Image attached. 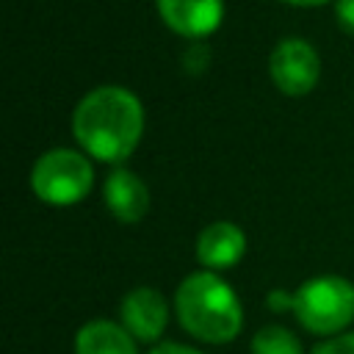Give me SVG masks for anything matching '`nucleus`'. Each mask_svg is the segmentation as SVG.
I'll list each match as a JSON object with an SVG mask.
<instances>
[{
	"instance_id": "f257e3e1",
	"label": "nucleus",
	"mask_w": 354,
	"mask_h": 354,
	"mask_svg": "<svg viewBox=\"0 0 354 354\" xmlns=\"http://www.w3.org/2000/svg\"><path fill=\"white\" fill-rule=\"evenodd\" d=\"M72 136L88 158L119 166L144 136V105L124 86H97L75 105Z\"/></svg>"
},
{
	"instance_id": "f03ea898",
	"label": "nucleus",
	"mask_w": 354,
	"mask_h": 354,
	"mask_svg": "<svg viewBox=\"0 0 354 354\" xmlns=\"http://www.w3.org/2000/svg\"><path fill=\"white\" fill-rule=\"evenodd\" d=\"M174 313L180 326L213 346L232 343L243 326V307L227 279L216 271H194L174 290Z\"/></svg>"
},
{
	"instance_id": "7ed1b4c3",
	"label": "nucleus",
	"mask_w": 354,
	"mask_h": 354,
	"mask_svg": "<svg viewBox=\"0 0 354 354\" xmlns=\"http://www.w3.org/2000/svg\"><path fill=\"white\" fill-rule=\"evenodd\" d=\"M290 313L307 332L335 337L354 321V285L340 274L310 277L293 290Z\"/></svg>"
},
{
	"instance_id": "20e7f679",
	"label": "nucleus",
	"mask_w": 354,
	"mask_h": 354,
	"mask_svg": "<svg viewBox=\"0 0 354 354\" xmlns=\"http://www.w3.org/2000/svg\"><path fill=\"white\" fill-rule=\"evenodd\" d=\"M94 185V166L86 152L55 147L36 158L30 169V188L36 199L53 207H69L88 196Z\"/></svg>"
},
{
	"instance_id": "39448f33",
	"label": "nucleus",
	"mask_w": 354,
	"mask_h": 354,
	"mask_svg": "<svg viewBox=\"0 0 354 354\" xmlns=\"http://www.w3.org/2000/svg\"><path fill=\"white\" fill-rule=\"evenodd\" d=\"M268 77L277 86V91L285 97L310 94L321 77L318 50L299 36L279 39L268 55Z\"/></svg>"
},
{
	"instance_id": "423d86ee",
	"label": "nucleus",
	"mask_w": 354,
	"mask_h": 354,
	"mask_svg": "<svg viewBox=\"0 0 354 354\" xmlns=\"http://www.w3.org/2000/svg\"><path fill=\"white\" fill-rule=\"evenodd\" d=\"M122 326L138 340V343H155L169 324V304L160 290L155 288H133L124 293L119 304Z\"/></svg>"
},
{
	"instance_id": "0eeeda50",
	"label": "nucleus",
	"mask_w": 354,
	"mask_h": 354,
	"mask_svg": "<svg viewBox=\"0 0 354 354\" xmlns=\"http://www.w3.org/2000/svg\"><path fill=\"white\" fill-rule=\"evenodd\" d=\"M163 25L185 39H205L216 33L224 19V0H155Z\"/></svg>"
},
{
	"instance_id": "6e6552de",
	"label": "nucleus",
	"mask_w": 354,
	"mask_h": 354,
	"mask_svg": "<svg viewBox=\"0 0 354 354\" xmlns=\"http://www.w3.org/2000/svg\"><path fill=\"white\" fill-rule=\"evenodd\" d=\"M102 202H105L108 213L116 221L136 224L149 210V188H147V183L133 169H127L124 163H119V166H111V171L105 174Z\"/></svg>"
},
{
	"instance_id": "1a4fd4ad",
	"label": "nucleus",
	"mask_w": 354,
	"mask_h": 354,
	"mask_svg": "<svg viewBox=\"0 0 354 354\" xmlns=\"http://www.w3.org/2000/svg\"><path fill=\"white\" fill-rule=\"evenodd\" d=\"M196 260L205 271H227L246 254V235L235 221H213L196 235Z\"/></svg>"
},
{
	"instance_id": "9d476101",
	"label": "nucleus",
	"mask_w": 354,
	"mask_h": 354,
	"mask_svg": "<svg viewBox=\"0 0 354 354\" xmlns=\"http://www.w3.org/2000/svg\"><path fill=\"white\" fill-rule=\"evenodd\" d=\"M75 354H138L136 337L116 321L94 318L75 335Z\"/></svg>"
},
{
	"instance_id": "9b49d317",
	"label": "nucleus",
	"mask_w": 354,
	"mask_h": 354,
	"mask_svg": "<svg viewBox=\"0 0 354 354\" xmlns=\"http://www.w3.org/2000/svg\"><path fill=\"white\" fill-rule=\"evenodd\" d=\"M252 354H304V346L288 326L266 324L252 337Z\"/></svg>"
},
{
	"instance_id": "f8f14e48",
	"label": "nucleus",
	"mask_w": 354,
	"mask_h": 354,
	"mask_svg": "<svg viewBox=\"0 0 354 354\" xmlns=\"http://www.w3.org/2000/svg\"><path fill=\"white\" fill-rule=\"evenodd\" d=\"M310 354H354V332H340L335 337H326L324 343L313 346Z\"/></svg>"
},
{
	"instance_id": "ddd939ff",
	"label": "nucleus",
	"mask_w": 354,
	"mask_h": 354,
	"mask_svg": "<svg viewBox=\"0 0 354 354\" xmlns=\"http://www.w3.org/2000/svg\"><path fill=\"white\" fill-rule=\"evenodd\" d=\"M335 19L343 33L354 36V0H335Z\"/></svg>"
},
{
	"instance_id": "4468645a",
	"label": "nucleus",
	"mask_w": 354,
	"mask_h": 354,
	"mask_svg": "<svg viewBox=\"0 0 354 354\" xmlns=\"http://www.w3.org/2000/svg\"><path fill=\"white\" fill-rule=\"evenodd\" d=\"M266 304L274 313H288V310H293V293H288V290H271L268 299H266Z\"/></svg>"
},
{
	"instance_id": "2eb2a0df",
	"label": "nucleus",
	"mask_w": 354,
	"mask_h": 354,
	"mask_svg": "<svg viewBox=\"0 0 354 354\" xmlns=\"http://www.w3.org/2000/svg\"><path fill=\"white\" fill-rule=\"evenodd\" d=\"M149 354H205L194 346H183V343H158Z\"/></svg>"
},
{
	"instance_id": "dca6fc26",
	"label": "nucleus",
	"mask_w": 354,
	"mask_h": 354,
	"mask_svg": "<svg viewBox=\"0 0 354 354\" xmlns=\"http://www.w3.org/2000/svg\"><path fill=\"white\" fill-rule=\"evenodd\" d=\"M285 6H296V8H318V6H326L332 0H282Z\"/></svg>"
}]
</instances>
